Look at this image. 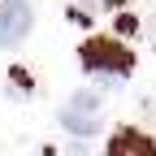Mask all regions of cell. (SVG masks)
Masks as SVG:
<instances>
[{
  "label": "cell",
  "instance_id": "3957f363",
  "mask_svg": "<svg viewBox=\"0 0 156 156\" xmlns=\"http://www.w3.org/2000/svg\"><path fill=\"white\" fill-rule=\"evenodd\" d=\"M61 126H65L69 134H95V130H100V117H95L91 108H78V104H69V108L61 113Z\"/></svg>",
  "mask_w": 156,
  "mask_h": 156
},
{
  "label": "cell",
  "instance_id": "8992f818",
  "mask_svg": "<svg viewBox=\"0 0 156 156\" xmlns=\"http://www.w3.org/2000/svg\"><path fill=\"white\" fill-rule=\"evenodd\" d=\"M74 104H78V108H91V113H95L100 95H95V91H78V95H74Z\"/></svg>",
  "mask_w": 156,
  "mask_h": 156
},
{
  "label": "cell",
  "instance_id": "277c9868",
  "mask_svg": "<svg viewBox=\"0 0 156 156\" xmlns=\"http://www.w3.org/2000/svg\"><path fill=\"white\" fill-rule=\"evenodd\" d=\"M108 152H113V156H122V152H143V156H152V152H156V143H152V139H143V134H130V130H126V134H117V139L108 143Z\"/></svg>",
  "mask_w": 156,
  "mask_h": 156
},
{
  "label": "cell",
  "instance_id": "5b68a950",
  "mask_svg": "<svg viewBox=\"0 0 156 156\" xmlns=\"http://www.w3.org/2000/svg\"><path fill=\"white\" fill-rule=\"evenodd\" d=\"M9 91L17 95V100H30V74L13 65V69H9Z\"/></svg>",
  "mask_w": 156,
  "mask_h": 156
},
{
  "label": "cell",
  "instance_id": "6da1fadb",
  "mask_svg": "<svg viewBox=\"0 0 156 156\" xmlns=\"http://www.w3.org/2000/svg\"><path fill=\"white\" fill-rule=\"evenodd\" d=\"M83 65L91 74H100L104 87H113L117 78H126L134 69V52L117 39H91V44H83Z\"/></svg>",
  "mask_w": 156,
  "mask_h": 156
},
{
  "label": "cell",
  "instance_id": "7a4b0ae2",
  "mask_svg": "<svg viewBox=\"0 0 156 156\" xmlns=\"http://www.w3.org/2000/svg\"><path fill=\"white\" fill-rule=\"evenodd\" d=\"M30 5L26 0H0V48H17L30 35Z\"/></svg>",
  "mask_w": 156,
  "mask_h": 156
},
{
  "label": "cell",
  "instance_id": "52a82bcc",
  "mask_svg": "<svg viewBox=\"0 0 156 156\" xmlns=\"http://www.w3.org/2000/svg\"><path fill=\"white\" fill-rule=\"evenodd\" d=\"M95 5H104V0H78V9H83V13H91Z\"/></svg>",
  "mask_w": 156,
  "mask_h": 156
}]
</instances>
